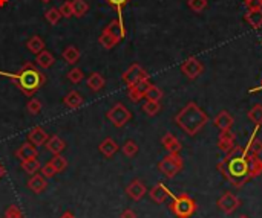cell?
Masks as SVG:
<instances>
[{
  "instance_id": "6da1fadb",
  "label": "cell",
  "mask_w": 262,
  "mask_h": 218,
  "mask_svg": "<svg viewBox=\"0 0 262 218\" xmlns=\"http://www.w3.org/2000/svg\"><path fill=\"white\" fill-rule=\"evenodd\" d=\"M250 157L252 154L247 153L245 148L235 147L230 153H227L218 163V170L221 174L227 178V180L235 186V188H242L244 183L250 177Z\"/></svg>"
},
{
  "instance_id": "7a4b0ae2",
  "label": "cell",
  "mask_w": 262,
  "mask_h": 218,
  "mask_svg": "<svg viewBox=\"0 0 262 218\" xmlns=\"http://www.w3.org/2000/svg\"><path fill=\"white\" fill-rule=\"evenodd\" d=\"M3 75H8L9 78L14 81V84L19 87V90L26 96H32L37 90H40V87L46 83L45 73L37 69L31 61L25 63L17 73L14 75L3 73Z\"/></svg>"
},
{
  "instance_id": "3957f363",
  "label": "cell",
  "mask_w": 262,
  "mask_h": 218,
  "mask_svg": "<svg viewBox=\"0 0 262 218\" xmlns=\"http://www.w3.org/2000/svg\"><path fill=\"white\" fill-rule=\"evenodd\" d=\"M207 121H209L207 114L199 109L195 102H189V104L175 116L177 125H180L183 130L190 136H195L199 130H203V127L207 124Z\"/></svg>"
},
{
  "instance_id": "277c9868",
  "label": "cell",
  "mask_w": 262,
  "mask_h": 218,
  "mask_svg": "<svg viewBox=\"0 0 262 218\" xmlns=\"http://www.w3.org/2000/svg\"><path fill=\"white\" fill-rule=\"evenodd\" d=\"M170 211L177 218H190L196 212V203L192 197H189L184 192V194L173 197L170 203Z\"/></svg>"
},
{
  "instance_id": "5b68a950",
  "label": "cell",
  "mask_w": 262,
  "mask_h": 218,
  "mask_svg": "<svg viewBox=\"0 0 262 218\" xmlns=\"http://www.w3.org/2000/svg\"><path fill=\"white\" fill-rule=\"evenodd\" d=\"M183 166H184L183 159L178 154H170L169 153V154L158 163V170L163 173L167 178H173L178 173H181Z\"/></svg>"
},
{
  "instance_id": "8992f818",
  "label": "cell",
  "mask_w": 262,
  "mask_h": 218,
  "mask_svg": "<svg viewBox=\"0 0 262 218\" xmlns=\"http://www.w3.org/2000/svg\"><path fill=\"white\" fill-rule=\"evenodd\" d=\"M106 118L112 124H114L117 128H121V127H124L131 121L132 113L128 110V107L124 106V104H121V102H117V104L106 113Z\"/></svg>"
},
{
  "instance_id": "52a82bcc",
  "label": "cell",
  "mask_w": 262,
  "mask_h": 218,
  "mask_svg": "<svg viewBox=\"0 0 262 218\" xmlns=\"http://www.w3.org/2000/svg\"><path fill=\"white\" fill-rule=\"evenodd\" d=\"M121 78L124 83H126L128 87H132L143 80H149V73L144 70V67L140 66V64H132V66L123 73Z\"/></svg>"
},
{
  "instance_id": "ba28073f",
  "label": "cell",
  "mask_w": 262,
  "mask_h": 218,
  "mask_svg": "<svg viewBox=\"0 0 262 218\" xmlns=\"http://www.w3.org/2000/svg\"><path fill=\"white\" fill-rule=\"evenodd\" d=\"M218 208L224 212V214H233L236 209L241 206V200L236 197L233 192H224V194L218 198Z\"/></svg>"
},
{
  "instance_id": "9c48e42d",
  "label": "cell",
  "mask_w": 262,
  "mask_h": 218,
  "mask_svg": "<svg viewBox=\"0 0 262 218\" xmlns=\"http://www.w3.org/2000/svg\"><path fill=\"white\" fill-rule=\"evenodd\" d=\"M203 70H204L203 63L199 61L198 58H195V57L187 58V60L183 63V66H181V72H183L189 80H196L198 76L203 73Z\"/></svg>"
},
{
  "instance_id": "30bf717a",
  "label": "cell",
  "mask_w": 262,
  "mask_h": 218,
  "mask_svg": "<svg viewBox=\"0 0 262 218\" xmlns=\"http://www.w3.org/2000/svg\"><path fill=\"white\" fill-rule=\"evenodd\" d=\"M146 186L141 180H138V178H135V180H132L128 188H126V194L133 200V201H140L144 196H146Z\"/></svg>"
},
{
  "instance_id": "8fae6325",
  "label": "cell",
  "mask_w": 262,
  "mask_h": 218,
  "mask_svg": "<svg viewBox=\"0 0 262 218\" xmlns=\"http://www.w3.org/2000/svg\"><path fill=\"white\" fill-rule=\"evenodd\" d=\"M103 32L112 35V37H115L117 40H123L124 37H126V28H124V24H123V20L121 17L120 19H115V20H110L109 24H106V28L103 29Z\"/></svg>"
},
{
  "instance_id": "7c38bea8",
  "label": "cell",
  "mask_w": 262,
  "mask_h": 218,
  "mask_svg": "<svg viewBox=\"0 0 262 218\" xmlns=\"http://www.w3.org/2000/svg\"><path fill=\"white\" fill-rule=\"evenodd\" d=\"M39 156V150L34 147L31 142H25L16 150V157L20 160H28V159H35Z\"/></svg>"
},
{
  "instance_id": "4fadbf2b",
  "label": "cell",
  "mask_w": 262,
  "mask_h": 218,
  "mask_svg": "<svg viewBox=\"0 0 262 218\" xmlns=\"http://www.w3.org/2000/svg\"><path fill=\"white\" fill-rule=\"evenodd\" d=\"M28 139L34 147H42V145L46 144V140L49 139V134L43 130L42 127H34L28 133Z\"/></svg>"
},
{
  "instance_id": "5bb4252c",
  "label": "cell",
  "mask_w": 262,
  "mask_h": 218,
  "mask_svg": "<svg viewBox=\"0 0 262 218\" xmlns=\"http://www.w3.org/2000/svg\"><path fill=\"white\" fill-rule=\"evenodd\" d=\"M149 197L152 198V201L161 204V203H164L170 197V191L163 183H157L151 191H149Z\"/></svg>"
},
{
  "instance_id": "9a60e30c",
  "label": "cell",
  "mask_w": 262,
  "mask_h": 218,
  "mask_svg": "<svg viewBox=\"0 0 262 218\" xmlns=\"http://www.w3.org/2000/svg\"><path fill=\"white\" fill-rule=\"evenodd\" d=\"M235 134L227 130V131H221L219 134V139H218V148L222 151V153H230L233 148H235Z\"/></svg>"
},
{
  "instance_id": "2e32d148",
  "label": "cell",
  "mask_w": 262,
  "mask_h": 218,
  "mask_svg": "<svg viewBox=\"0 0 262 218\" xmlns=\"http://www.w3.org/2000/svg\"><path fill=\"white\" fill-rule=\"evenodd\" d=\"M233 116L229 113V111H226V110H222V111H219L216 116H215V119H213V124H215V127H218L221 131H227V130H230V128L233 127Z\"/></svg>"
},
{
  "instance_id": "e0dca14e",
  "label": "cell",
  "mask_w": 262,
  "mask_h": 218,
  "mask_svg": "<svg viewBox=\"0 0 262 218\" xmlns=\"http://www.w3.org/2000/svg\"><path fill=\"white\" fill-rule=\"evenodd\" d=\"M28 188L34 192V194H42V192L48 188L46 177L43 174H34L28 180Z\"/></svg>"
},
{
  "instance_id": "ac0fdd59",
  "label": "cell",
  "mask_w": 262,
  "mask_h": 218,
  "mask_svg": "<svg viewBox=\"0 0 262 218\" xmlns=\"http://www.w3.org/2000/svg\"><path fill=\"white\" fill-rule=\"evenodd\" d=\"M98 150H100V153H102L105 157L110 159V157H114L117 154V151L120 150V147H118V144L115 142L114 139L106 137L103 142L98 145Z\"/></svg>"
},
{
  "instance_id": "d6986e66",
  "label": "cell",
  "mask_w": 262,
  "mask_h": 218,
  "mask_svg": "<svg viewBox=\"0 0 262 218\" xmlns=\"http://www.w3.org/2000/svg\"><path fill=\"white\" fill-rule=\"evenodd\" d=\"M161 144H163V147L167 150V153H170V154H178L181 151V142L172 133H166L163 136V139H161Z\"/></svg>"
},
{
  "instance_id": "ffe728a7",
  "label": "cell",
  "mask_w": 262,
  "mask_h": 218,
  "mask_svg": "<svg viewBox=\"0 0 262 218\" xmlns=\"http://www.w3.org/2000/svg\"><path fill=\"white\" fill-rule=\"evenodd\" d=\"M45 148L46 151L49 153H52V154H61L63 153V150L66 148V144H65V140L58 137V136H51L48 140H46V144H45Z\"/></svg>"
},
{
  "instance_id": "44dd1931",
  "label": "cell",
  "mask_w": 262,
  "mask_h": 218,
  "mask_svg": "<svg viewBox=\"0 0 262 218\" xmlns=\"http://www.w3.org/2000/svg\"><path fill=\"white\" fill-rule=\"evenodd\" d=\"M63 104L71 109V110H79L84 104V98L77 92V90H71L65 98H63Z\"/></svg>"
},
{
  "instance_id": "7402d4cb",
  "label": "cell",
  "mask_w": 262,
  "mask_h": 218,
  "mask_svg": "<svg viewBox=\"0 0 262 218\" xmlns=\"http://www.w3.org/2000/svg\"><path fill=\"white\" fill-rule=\"evenodd\" d=\"M35 61H37V66L42 67V69H49V67H52L54 66V63H55V58L54 55L49 52V50H42L40 54H37L35 55Z\"/></svg>"
},
{
  "instance_id": "603a6c76",
  "label": "cell",
  "mask_w": 262,
  "mask_h": 218,
  "mask_svg": "<svg viewBox=\"0 0 262 218\" xmlns=\"http://www.w3.org/2000/svg\"><path fill=\"white\" fill-rule=\"evenodd\" d=\"M245 22L250 24L253 29H259L262 26V8L248 9V12L245 14Z\"/></svg>"
},
{
  "instance_id": "cb8c5ba5",
  "label": "cell",
  "mask_w": 262,
  "mask_h": 218,
  "mask_svg": "<svg viewBox=\"0 0 262 218\" xmlns=\"http://www.w3.org/2000/svg\"><path fill=\"white\" fill-rule=\"evenodd\" d=\"M87 86H89V88L92 92H100L106 86V80H105V76L102 73L92 72L89 75V78H87Z\"/></svg>"
},
{
  "instance_id": "d4e9b609",
  "label": "cell",
  "mask_w": 262,
  "mask_h": 218,
  "mask_svg": "<svg viewBox=\"0 0 262 218\" xmlns=\"http://www.w3.org/2000/svg\"><path fill=\"white\" fill-rule=\"evenodd\" d=\"M26 47H28V50L31 54H34V55H37V54H40L42 50L45 49V42H43V38L40 37V35H32L29 40H28V43H26Z\"/></svg>"
},
{
  "instance_id": "484cf974",
  "label": "cell",
  "mask_w": 262,
  "mask_h": 218,
  "mask_svg": "<svg viewBox=\"0 0 262 218\" xmlns=\"http://www.w3.org/2000/svg\"><path fill=\"white\" fill-rule=\"evenodd\" d=\"M61 55H63V60H65L68 64H71V66H74L76 63H79V60H80V57H81L79 47H76V46H68V47H65L63 54H61Z\"/></svg>"
},
{
  "instance_id": "4316f807",
  "label": "cell",
  "mask_w": 262,
  "mask_h": 218,
  "mask_svg": "<svg viewBox=\"0 0 262 218\" xmlns=\"http://www.w3.org/2000/svg\"><path fill=\"white\" fill-rule=\"evenodd\" d=\"M87 11H89V3H87L86 0H72V12H74V17L81 19L83 16L87 14Z\"/></svg>"
},
{
  "instance_id": "83f0119b",
  "label": "cell",
  "mask_w": 262,
  "mask_h": 218,
  "mask_svg": "<svg viewBox=\"0 0 262 218\" xmlns=\"http://www.w3.org/2000/svg\"><path fill=\"white\" fill-rule=\"evenodd\" d=\"M20 166H22V170L25 173H28L31 175L37 174L42 168V165H40V162H39V159H37V157L35 159H28V160H22Z\"/></svg>"
},
{
  "instance_id": "f1b7e54d",
  "label": "cell",
  "mask_w": 262,
  "mask_h": 218,
  "mask_svg": "<svg viewBox=\"0 0 262 218\" xmlns=\"http://www.w3.org/2000/svg\"><path fill=\"white\" fill-rule=\"evenodd\" d=\"M247 118L250 119V121L256 125V127L262 125V106H261V104L253 106L250 110H248V113H247Z\"/></svg>"
},
{
  "instance_id": "f546056e",
  "label": "cell",
  "mask_w": 262,
  "mask_h": 218,
  "mask_svg": "<svg viewBox=\"0 0 262 218\" xmlns=\"http://www.w3.org/2000/svg\"><path fill=\"white\" fill-rule=\"evenodd\" d=\"M247 150V153H250L252 156H259L262 153V140H259L256 136H253L250 140H248L247 147H244Z\"/></svg>"
},
{
  "instance_id": "4dcf8cb0",
  "label": "cell",
  "mask_w": 262,
  "mask_h": 218,
  "mask_svg": "<svg viewBox=\"0 0 262 218\" xmlns=\"http://www.w3.org/2000/svg\"><path fill=\"white\" fill-rule=\"evenodd\" d=\"M98 43L102 44L105 49H112V47H115L120 43V40H117L115 37H112V35H109L106 32H102V35L98 37Z\"/></svg>"
},
{
  "instance_id": "1f68e13d",
  "label": "cell",
  "mask_w": 262,
  "mask_h": 218,
  "mask_svg": "<svg viewBox=\"0 0 262 218\" xmlns=\"http://www.w3.org/2000/svg\"><path fill=\"white\" fill-rule=\"evenodd\" d=\"M144 98H146V101H158L159 102L161 98H163V90H161L158 86L151 84V87H149L144 93Z\"/></svg>"
},
{
  "instance_id": "d6a6232c",
  "label": "cell",
  "mask_w": 262,
  "mask_h": 218,
  "mask_svg": "<svg viewBox=\"0 0 262 218\" xmlns=\"http://www.w3.org/2000/svg\"><path fill=\"white\" fill-rule=\"evenodd\" d=\"M143 110L147 116H155L161 111V104L158 101H146L144 106H143Z\"/></svg>"
},
{
  "instance_id": "836d02e7",
  "label": "cell",
  "mask_w": 262,
  "mask_h": 218,
  "mask_svg": "<svg viewBox=\"0 0 262 218\" xmlns=\"http://www.w3.org/2000/svg\"><path fill=\"white\" fill-rule=\"evenodd\" d=\"M45 19L49 24L55 26L61 19V12L58 11V8H49L48 11H45Z\"/></svg>"
},
{
  "instance_id": "e575fe53",
  "label": "cell",
  "mask_w": 262,
  "mask_h": 218,
  "mask_svg": "<svg viewBox=\"0 0 262 218\" xmlns=\"http://www.w3.org/2000/svg\"><path fill=\"white\" fill-rule=\"evenodd\" d=\"M52 163V166L55 168V171H57V174L58 173H63L66 168H68V159L66 157H63L61 154H55L51 160H49Z\"/></svg>"
},
{
  "instance_id": "d590c367",
  "label": "cell",
  "mask_w": 262,
  "mask_h": 218,
  "mask_svg": "<svg viewBox=\"0 0 262 218\" xmlns=\"http://www.w3.org/2000/svg\"><path fill=\"white\" fill-rule=\"evenodd\" d=\"M121 150H123V154L126 157H135L136 153H138V145H136V142H133V140H128Z\"/></svg>"
},
{
  "instance_id": "8d00e7d4",
  "label": "cell",
  "mask_w": 262,
  "mask_h": 218,
  "mask_svg": "<svg viewBox=\"0 0 262 218\" xmlns=\"http://www.w3.org/2000/svg\"><path fill=\"white\" fill-rule=\"evenodd\" d=\"M66 76H68V80H69L72 84H79V83L83 81L84 73H83V70H81L80 67H74V69H71V70L68 72Z\"/></svg>"
},
{
  "instance_id": "74e56055",
  "label": "cell",
  "mask_w": 262,
  "mask_h": 218,
  "mask_svg": "<svg viewBox=\"0 0 262 218\" xmlns=\"http://www.w3.org/2000/svg\"><path fill=\"white\" fill-rule=\"evenodd\" d=\"M128 98L133 102V104H136V102H140L144 98V93L136 86H132V87H128Z\"/></svg>"
},
{
  "instance_id": "f35d334b",
  "label": "cell",
  "mask_w": 262,
  "mask_h": 218,
  "mask_svg": "<svg viewBox=\"0 0 262 218\" xmlns=\"http://www.w3.org/2000/svg\"><path fill=\"white\" fill-rule=\"evenodd\" d=\"M187 6L196 14H199L207 8V0H187Z\"/></svg>"
},
{
  "instance_id": "ab89813d",
  "label": "cell",
  "mask_w": 262,
  "mask_h": 218,
  "mask_svg": "<svg viewBox=\"0 0 262 218\" xmlns=\"http://www.w3.org/2000/svg\"><path fill=\"white\" fill-rule=\"evenodd\" d=\"M42 107H43V106H42V102H40L39 99H37V98L29 99V101H28V104H26V110H28L31 114H34V116L42 111Z\"/></svg>"
},
{
  "instance_id": "60d3db41",
  "label": "cell",
  "mask_w": 262,
  "mask_h": 218,
  "mask_svg": "<svg viewBox=\"0 0 262 218\" xmlns=\"http://www.w3.org/2000/svg\"><path fill=\"white\" fill-rule=\"evenodd\" d=\"M40 174H43L46 178H52V177H55V175H57V171H55V168L52 166V163H51V162H48V163L42 165V168H40Z\"/></svg>"
},
{
  "instance_id": "b9f144b4",
  "label": "cell",
  "mask_w": 262,
  "mask_h": 218,
  "mask_svg": "<svg viewBox=\"0 0 262 218\" xmlns=\"http://www.w3.org/2000/svg\"><path fill=\"white\" fill-rule=\"evenodd\" d=\"M105 2H106L109 6H112V8H114V9L118 12V14H121L123 8L126 6V5L131 2V0H105Z\"/></svg>"
},
{
  "instance_id": "7bdbcfd3",
  "label": "cell",
  "mask_w": 262,
  "mask_h": 218,
  "mask_svg": "<svg viewBox=\"0 0 262 218\" xmlns=\"http://www.w3.org/2000/svg\"><path fill=\"white\" fill-rule=\"evenodd\" d=\"M58 11L61 12V17H65V19H69L74 16V12H72V2H65V3H61V6L58 8Z\"/></svg>"
},
{
  "instance_id": "ee69618b",
  "label": "cell",
  "mask_w": 262,
  "mask_h": 218,
  "mask_svg": "<svg viewBox=\"0 0 262 218\" xmlns=\"http://www.w3.org/2000/svg\"><path fill=\"white\" fill-rule=\"evenodd\" d=\"M20 215H22V211H20L19 206H16V204H11V206L5 211V217H9V218H12V217H20Z\"/></svg>"
},
{
  "instance_id": "f6af8a7d",
  "label": "cell",
  "mask_w": 262,
  "mask_h": 218,
  "mask_svg": "<svg viewBox=\"0 0 262 218\" xmlns=\"http://www.w3.org/2000/svg\"><path fill=\"white\" fill-rule=\"evenodd\" d=\"M120 218H136V214H135V211H132V209H124V211L121 212Z\"/></svg>"
},
{
  "instance_id": "bcb514c9",
  "label": "cell",
  "mask_w": 262,
  "mask_h": 218,
  "mask_svg": "<svg viewBox=\"0 0 262 218\" xmlns=\"http://www.w3.org/2000/svg\"><path fill=\"white\" fill-rule=\"evenodd\" d=\"M247 6H248V9H258V8H262V2L261 0H252Z\"/></svg>"
},
{
  "instance_id": "7dc6e473",
  "label": "cell",
  "mask_w": 262,
  "mask_h": 218,
  "mask_svg": "<svg viewBox=\"0 0 262 218\" xmlns=\"http://www.w3.org/2000/svg\"><path fill=\"white\" fill-rule=\"evenodd\" d=\"M5 175H6V170H5V166L0 163V180H2Z\"/></svg>"
},
{
  "instance_id": "c3c4849f",
  "label": "cell",
  "mask_w": 262,
  "mask_h": 218,
  "mask_svg": "<svg viewBox=\"0 0 262 218\" xmlns=\"http://www.w3.org/2000/svg\"><path fill=\"white\" fill-rule=\"evenodd\" d=\"M60 218H76V215H74L72 212H69V211H66V212H65L63 215H61Z\"/></svg>"
},
{
  "instance_id": "681fc988",
  "label": "cell",
  "mask_w": 262,
  "mask_h": 218,
  "mask_svg": "<svg viewBox=\"0 0 262 218\" xmlns=\"http://www.w3.org/2000/svg\"><path fill=\"white\" fill-rule=\"evenodd\" d=\"M8 3V0H0V8H2V6H5Z\"/></svg>"
},
{
  "instance_id": "f907efd6",
  "label": "cell",
  "mask_w": 262,
  "mask_h": 218,
  "mask_svg": "<svg viewBox=\"0 0 262 218\" xmlns=\"http://www.w3.org/2000/svg\"><path fill=\"white\" fill-rule=\"evenodd\" d=\"M242 2H244L245 5H248V3H250V2H252V0H242Z\"/></svg>"
},
{
  "instance_id": "816d5d0a",
  "label": "cell",
  "mask_w": 262,
  "mask_h": 218,
  "mask_svg": "<svg viewBox=\"0 0 262 218\" xmlns=\"http://www.w3.org/2000/svg\"><path fill=\"white\" fill-rule=\"evenodd\" d=\"M43 3H49V2H52V0H42Z\"/></svg>"
},
{
  "instance_id": "f5cc1de1",
  "label": "cell",
  "mask_w": 262,
  "mask_h": 218,
  "mask_svg": "<svg viewBox=\"0 0 262 218\" xmlns=\"http://www.w3.org/2000/svg\"><path fill=\"white\" fill-rule=\"evenodd\" d=\"M3 218H9V217H3ZM12 218H23V215H20V217H12Z\"/></svg>"
},
{
  "instance_id": "db71d44e",
  "label": "cell",
  "mask_w": 262,
  "mask_h": 218,
  "mask_svg": "<svg viewBox=\"0 0 262 218\" xmlns=\"http://www.w3.org/2000/svg\"><path fill=\"white\" fill-rule=\"evenodd\" d=\"M239 218H248V217H247V215H241Z\"/></svg>"
},
{
  "instance_id": "11a10c76",
  "label": "cell",
  "mask_w": 262,
  "mask_h": 218,
  "mask_svg": "<svg viewBox=\"0 0 262 218\" xmlns=\"http://www.w3.org/2000/svg\"><path fill=\"white\" fill-rule=\"evenodd\" d=\"M259 88H262V83H261V87H259Z\"/></svg>"
},
{
  "instance_id": "9f6ffc18",
  "label": "cell",
  "mask_w": 262,
  "mask_h": 218,
  "mask_svg": "<svg viewBox=\"0 0 262 218\" xmlns=\"http://www.w3.org/2000/svg\"><path fill=\"white\" fill-rule=\"evenodd\" d=\"M261 2H262V0H261Z\"/></svg>"
}]
</instances>
